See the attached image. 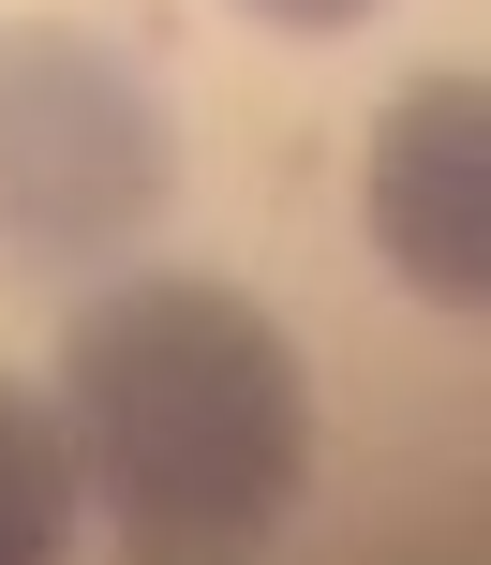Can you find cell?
Listing matches in <instances>:
<instances>
[{"mask_svg":"<svg viewBox=\"0 0 491 565\" xmlns=\"http://www.w3.org/2000/svg\"><path fill=\"white\" fill-rule=\"evenodd\" d=\"M60 461L135 551H254L313 491V372L238 282L149 268L60 328Z\"/></svg>","mask_w":491,"mask_h":565,"instance_id":"cell-1","label":"cell"},{"mask_svg":"<svg viewBox=\"0 0 491 565\" xmlns=\"http://www.w3.org/2000/svg\"><path fill=\"white\" fill-rule=\"evenodd\" d=\"M179 194V105L119 30L15 15L0 30V254L15 268H105Z\"/></svg>","mask_w":491,"mask_h":565,"instance_id":"cell-2","label":"cell"},{"mask_svg":"<svg viewBox=\"0 0 491 565\" xmlns=\"http://www.w3.org/2000/svg\"><path fill=\"white\" fill-rule=\"evenodd\" d=\"M357 209H373V254H387L403 298H433V312L491 298V89L462 60H433V75L373 119Z\"/></svg>","mask_w":491,"mask_h":565,"instance_id":"cell-3","label":"cell"},{"mask_svg":"<svg viewBox=\"0 0 491 565\" xmlns=\"http://www.w3.org/2000/svg\"><path fill=\"white\" fill-rule=\"evenodd\" d=\"M75 551V461H60L45 387L0 372V565H60Z\"/></svg>","mask_w":491,"mask_h":565,"instance_id":"cell-4","label":"cell"},{"mask_svg":"<svg viewBox=\"0 0 491 565\" xmlns=\"http://www.w3.org/2000/svg\"><path fill=\"white\" fill-rule=\"evenodd\" d=\"M254 30H298V45H328V30H357V15H387V0H238Z\"/></svg>","mask_w":491,"mask_h":565,"instance_id":"cell-5","label":"cell"},{"mask_svg":"<svg viewBox=\"0 0 491 565\" xmlns=\"http://www.w3.org/2000/svg\"><path fill=\"white\" fill-rule=\"evenodd\" d=\"M149 565H209V551H149Z\"/></svg>","mask_w":491,"mask_h":565,"instance_id":"cell-6","label":"cell"}]
</instances>
